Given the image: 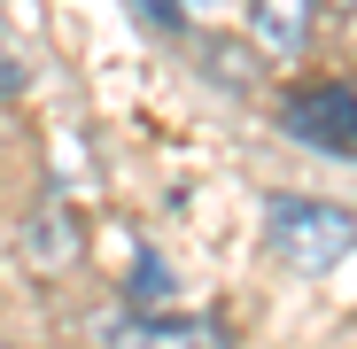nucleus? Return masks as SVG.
<instances>
[{
    "label": "nucleus",
    "instance_id": "f257e3e1",
    "mask_svg": "<svg viewBox=\"0 0 357 349\" xmlns=\"http://www.w3.org/2000/svg\"><path fill=\"white\" fill-rule=\"evenodd\" d=\"M264 241H272V256L287 264V272H303V279H326L349 249H357V217L342 210V202H311V194H280L272 210H264Z\"/></svg>",
    "mask_w": 357,
    "mask_h": 349
},
{
    "label": "nucleus",
    "instance_id": "7ed1b4c3",
    "mask_svg": "<svg viewBox=\"0 0 357 349\" xmlns=\"http://www.w3.org/2000/svg\"><path fill=\"white\" fill-rule=\"evenodd\" d=\"M16 256H24L31 279H63V272L86 256V233H78V217H70L63 202L47 194V202L24 217V233H16Z\"/></svg>",
    "mask_w": 357,
    "mask_h": 349
},
{
    "label": "nucleus",
    "instance_id": "0eeeda50",
    "mask_svg": "<svg viewBox=\"0 0 357 349\" xmlns=\"http://www.w3.org/2000/svg\"><path fill=\"white\" fill-rule=\"evenodd\" d=\"M8 93H24V63H16L8 47H0V101H8Z\"/></svg>",
    "mask_w": 357,
    "mask_h": 349
},
{
    "label": "nucleus",
    "instance_id": "f03ea898",
    "mask_svg": "<svg viewBox=\"0 0 357 349\" xmlns=\"http://www.w3.org/2000/svg\"><path fill=\"white\" fill-rule=\"evenodd\" d=\"M280 125L303 140V148H326V155H357V93L319 78V86H295L280 101Z\"/></svg>",
    "mask_w": 357,
    "mask_h": 349
},
{
    "label": "nucleus",
    "instance_id": "6e6552de",
    "mask_svg": "<svg viewBox=\"0 0 357 349\" xmlns=\"http://www.w3.org/2000/svg\"><path fill=\"white\" fill-rule=\"evenodd\" d=\"M319 8H342V16H357V0H319Z\"/></svg>",
    "mask_w": 357,
    "mask_h": 349
},
{
    "label": "nucleus",
    "instance_id": "39448f33",
    "mask_svg": "<svg viewBox=\"0 0 357 349\" xmlns=\"http://www.w3.org/2000/svg\"><path fill=\"white\" fill-rule=\"evenodd\" d=\"M132 349H233V334L218 318H140Z\"/></svg>",
    "mask_w": 357,
    "mask_h": 349
},
{
    "label": "nucleus",
    "instance_id": "423d86ee",
    "mask_svg": "<svg viewBox=\"0 0 357 349\" xmlns=\"http://www.w3.org/2000/svg\"><path fill=\"white\" fill-rule=\"evenodd\" d=\"M171 295H178V279L163 272V256H140V264H132V311H140V318H163Z\"/></svg>",
    "mask_w": 357,
    "mask_h": 349
},
{
    "label": "nucleus",
    "instance_id": "20e7f679",
    "mask_svg": "<svg viewBox=\"0 0 357 349\" xmlns=\"http://www.w3.org/2000/svg\"><path fill=\"white\" fill-rule=\"evenodd\" d=\"M311 24H319V0H249L257 54H303L311 47Z\"/></svg>",
    "mask_w": 357,
    "mask_h": 349
}]
</instances>
